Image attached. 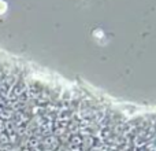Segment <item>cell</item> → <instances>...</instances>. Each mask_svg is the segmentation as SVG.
I'll return each instance as SVG.
<instances>
[{
    "instance_id": "cell-3",
    "label": "cell",
    "mask_w": 156,
    "mask_h": 151,
    "mask_svg": "<svg viewBox=\"0 0 156 151\" xmlns=\"http://www.w3.org/2000/svg\"><path fill=\"white\" fill-rule=\"evenodd\" d=\"M85 143H86V146H92V144H93V139H92V138L85 139Z\"/></svg>"
},
{
    "instance_id": "cell-2",
    "label": "cell",
    "mask_w": 156,
    "mask_h": 151,
    "mask_svg": "<svg viewBox=\"0 0 156 151\" xmlns=\"http://www.w3.org/2000/svg\"><path fill=\"white\" fill-rule=\"evenodd\" d=\"M71 143L74 144V146H81V143H82V140L80 139V136H74L73 140H71Z\"/></svg>"
},
{
    "instance_id": "cell-1",
    "label": "cell",
    "mask_w": 156,
    "mask_h": 151,
    "mask_svg": "<svg viewBox=\"0 0 156 151\" xmlns=\"http://www.w3.org/2000/svg\"><path fill=\"white\" fill-rule=\"evenodd\" d=\"M45 143H48V146H51V147H55L58 142H56V139H55V138H48L45 140Z\"/></svg>"
},
{
    "instance_id": "cell-4",
    "label": "cell",
    "mask_w": 156,
    "mask_h": 151,
    "mask_svg": "<svg viewBox=\"0 0 156 151\" xmlns=\"http://www.w3.org/2000/svg\"><path fill=\"white\" fill-rule=\"evenodd\" d=\"M22 151H29V150H22Z\"/></svg>"
}]
</instances>
